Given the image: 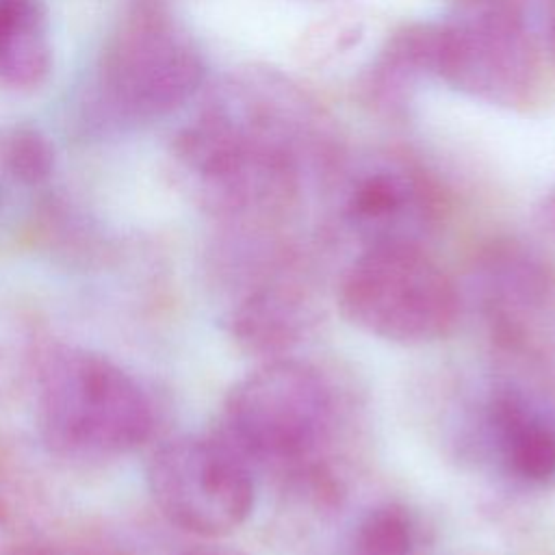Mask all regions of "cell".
I'll list each match as a JSON object with an SVG mask.
<instances>
[{
  "instance_id": "obj_1",
  "label": "cell",
  "mask_w": 555,
  "mask_h": 555,
  "mask_svg": "<svg viewBox=\"0 0 555 555\" xmlns=\"http://www.w3.org/2000/svg\"><path fill=\"white\" fill-rule=\"evenodd\" d=\"M321 111L267 69L223 76L178 130L171 156L197 199L241 228H273L308 182L327 178L336 145Z\"/></svg>"
},
{
  "instance_id": "obj_2",
  "label": "cell",
  "mask_w": 555,
  "mask_h": 555,
  "mask_svg": "<svg viewBox=\"0 0 555 555\" xmlns=\"http://www.w3.org/2000/svg\"><path fill=\"white\" fill-rule=\"evenodd\" d=\"M206 74L199 43L167 0H128L100 52L91 113L104 126H137L186 104Z\"/></svg>"
},
{
  "instance_id": "obj_3",
  "label": "cell",
  "mask_w": 555,
  "mask_h": 555,
  "mask_svg": "<svg viewBox=\"0 0 555 555\" xmlns=\"http://www.w3.org/2000/svg\"><path fill=\"white\" fill-rule=\"evenodd\" d=\"M221 425L219 436L251 468L291 479L330 462L336 392L317 366L288 356L271 358L230 388Z\"/></svg>"
},
{
  "instance_id": "obj_4",
  "label": "cell",
  "mask_w": 555,
  "mask_h": 555,
  "mask_svg": "<svg viewBox=\"0 0 555 555\" xmlns=\"http://www.w3.org/2000/svg\"><path fill=\"white\" fill-rule=\"evenodd\" d=\"M39 423L46 440L72 455H117L143 444L154 408L141 386L104 356L52 353L39 377Z\"/></svg>"
},
{
  "instance_id": "obj_5",
  "label": "cell",
  "mask_w": 555,
  "mask_h": 555,
  "mask_svg": "<svg viewBox=\"0 0 555 555\" xmlns=\"http://www.w3.org/2000/svg\"><path fill=\"white\" fill-rule=\"evenodd\" d=\"M338 308L360 332L414 347L453 334L462 293L425 247H369L343 271Z\"/></svg>"
},
{
  "instance_id": "obj_6",
  "label": "cell",
  "mask_w": 555,
  "mask_h": 555,
  "mask_svg": "<svg viewBox=\"0 0 555 555\" xmlns=\"http://www.w3.org/2000/svg\"><path fill=\"white\" fill-rule=\"evenodd\" d=\"M436 80L503 108L527 106L540 82V54L520 0H455L434 22Z\"/></svg>"
},
{
  "instance_id": "obj_7",
  "label": "cell",
  "mask_w": 555,
  "mask_h": 555,
  "mask_svg": "<svg viewBox=\"0 0 555 555\" xmlns=\"http://www.w3.org/2000/svg\"><path fill=\"white\" fill-rule=\"evenodd\" d=\"M150 494L178 529L217 540L254 512L256 477L247 460L217 436H178L147 462Z\"/></svg>"
},
{
  "instance_id": "obj_8",
  "label": "cell",
  "mask_w": 555,
  "mask_h": 555,
  "mask_svg": "<svg viewBox=\"0 0 555 555\" xmlns=\"http://www.w3.org/2000/svg\"><path fill=\"white\" fill-rule=\"evenodd\" d=\"M336 219L360 249L425 247L440 221V199L431 180L410 160L369 154L327 173ZM358 249V251H360Z\"/></svg>"
},
{
  "instance_id": "obj_9",
  "label": "cell",
  "mask_w": 555,
  "mask_h": 555,
  "mask_svg": "<svg viewBox=\"0 0 555 555\" xmlns=\"http://www.w3.org/2000/svg\"><path fill=\"white\" fill-rule=\"evenodd\" d=\"M470 449L522 488L555 486V386L535 373L494 375L468 421Z\"/></svg>"
},
{
  "instance_id": "obj_10",
  "label": "cell",
  "mask_w": 555,
  "mask_h": 555,
  "mask_svg": "<svg viewBox=\"0 0 555 555\" xmlns=\"http://www.w3.org/2000/svg\"><path fill=\"white\" fill-rule=\"evenodd\" d=\"M473 297L496 343L525 351L538 317L555 297V267L533 245L516 238L492 241L473 267Z\"/></svg>"
},
{
  "instance_id": "obj_11",
  "label": "cell",
  "mask_w": 555,
  "mask_h": 555,
  "mask_svg": "<svg viewBox=\"0 0 555 555\" xmlns=\"http://www.w3.org/2000/svg\"><path fill=\"white\" fill-rule=\"evenodd\" d=\"M230 312L232 338L267 360L286 356L317 321L314 299L280 249Z\"/></svg>"
},
{
  "instance_id": "obj_12",
  "label": "cell",
  "mask_w": 555,
  "mask_h": 555,
  "mask_svg": "<svg viewBox=\"0 0 555 555\" xmlns=\"http://www.w3.org/2000/svg\"><path fill=\"white\" fill-rule=\"evenodd\" d=\"M429 80H436L434 22H421L401 28L386 41L373 61L366 89L379 111L399 115Z\"/></svg>"
},
{
  "instance_id": "obj_13",
  "label": "cell",
  "mask_w": 555,
  "mask_h": 555,
  "mask_svg": "<svg viewBox=\"0 0 555 555\" xmlns=\"http://www.w3.org/2000/svg\"><path fill=\"white\" fill-rule=\"evenodd\" d=\"M52 69V30L43 0H0V85L30 91Z\"/></svg>"
},
{
  "instance_id": "obj_14",
  "label": "cell",
  "mask_w": 555,
  "mask_h": 555,
  "mask_svg": "<svg viewBox=\"0 0 555 555\" xmlns=\"http://www.w3.org/2000/svg\"><path fill=\"white\" fill-rule=\"evenodd\" d=\"M418 544L414 514L395 499L351 507L321 555H412Z\"/></svg>"
},
{
  "instance_id": "obj_15",
  "label": "cell",
  "mask_w": 555,
  "mask_h": 555,
  "mask_svg": "<svg viewBox=\"0 0 555 555\" xmlns=\"http://www.w3.org/2000/svg\"><path fill=\"white\" fill-rule=\"evenodd\" d=\"M7 171L24 184H41L54 169V145L43 130L24 124L9 132L2 145Z\"/></svg>"
},
{
  "instance_id": "obj_16",
  "label": "cell",
  "mask_w": 555,
  "mask_h": 555,
  "mask_svg": "<svg viewBox=\"0 0 555 555\" xmlns=\"http://www.w3.org/2000/svg\"><path fill=\"white\" fill-rule=\"evenodd\" d=\"M527 13L544 65L555 69V0H535Z\"/></svg>"
},
{
  "instance_id": "obj_17",
  "label": "cell",
  "mask_w": 555,
  "mask_h": 555,
  "mask_svg": "<svg viewBox=\"0 0 555 555\" xmlns=\"http://www.w3.org/2000/svg\"><path fill=\"white\" fill-rule=\"evenodd\" d=\"M176 555H249V553H245V551H241L236 546H230V544L206 540V542L191 544V546L178 551Z\"/></svg>"
},
{
  "instance_id": "obj_18",
  "label": "cell",
  "mask_w": 555,
  "mask_h": 555,
  "mask_svg": "<svg viewBox=\"0 0 555 555\" xmlns=\"http://www.w3.org/2000/svg\"><path fill=\"white\" fill-rule=\"evenodd\" d=\"M538 221H540V225H542L544 232H548L551 236H555V189H551V191L542 197V202H540V206H538Z\"/></svg>"
},
{
  "instance_id": "obj_19",
  "label": "cell",
  "mask_w": 555,
  "mask_h": 555,
  "mask_svg": "<svg viewBox=\"0 0 555 555\" xmlns=\"http://www.w3.org/2000/svg\"><path fill=\"white\" fill-rule=\"evenodd\" d=\"M20 555H76V553H67V551H59V548H30Z\"/></svg>"
}]
</instances>
